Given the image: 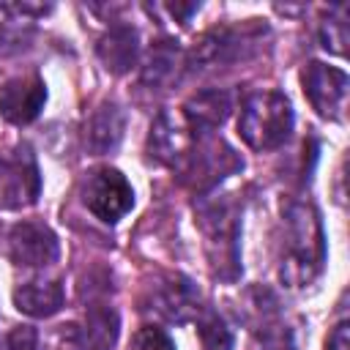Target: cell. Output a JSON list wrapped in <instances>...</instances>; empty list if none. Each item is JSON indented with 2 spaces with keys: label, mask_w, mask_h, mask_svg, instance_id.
Listing matches in <instances>:
<instances>
[{
  "label": "cell",
  "mask_w": 350,
  "mask_h": 350,
  "mask_svg": "<svg viewBox=\"0 0 350 350\" xmlns=\"http://www.w3.org/2000/svg\"><path fill=\"white\" fill-rule=\"evenodd\" d=\"M284 221V249L279 273L287 284H309L325 262V235L320 224V213L312 202L290 200L282 208Z\"/></svg>",
  "instance_id": "6da1fadb"
},
{
  "label": "cell",
  "mask_w": 350,
  "mask_h": 350,
  "mask_svg": "<svg viewBox=\"0 0 350 350\" xmlns=\"http://www.w3.org/2000/svg\"><path fill=\"white\" fill-rule=\"evenodd\" d=\"M293 131V107L279 90H254L243 98L238 115V134L254 150H273L287 142Z\"/></svg>",
  "instance_id": "7a4b0ae2"
},
{
  "label": "cell",
  "mask_w": 350,
  "mask_h": 350,
  "mask_svg": "<svg viewBox=\"0 0 350 350\" xmlns=\"http://www.w3.org/2000/svg\"><path fill=\"white\" fill-rule=\"evenodd\" d=\"M197 221L205 235V252L211 260V271L224 282L238 279V273H241V262H238L241 227H238V211H235L232 200L200 202Z\"/></svg>",
  "instance_id": "3957f363"
},
{
  "label": "cell",
  "mask_w": 350,
  "mask_h": 350,
  "mask_svg": "<svg viewBox=\"0 0 350 350\" xmlns=\"http://www.w3.org/2000/svg\"><path fill=\"white\" fill-rule=\"evenodd\" d=\"M241 167H243V161L224 139L202 134L200 139L191 142V148L186 150L183 161L175 170L186 186H191L194 191H208L221 178L238 172Z\"/></svg>",
  "instance_id": "277c9868"
},
{
  "label": "cell",
  "mask_w": 350,
  "mask_h": 350,
  "mask_svg": "<svg viewBox=\"0 0 350 350\" xmlns=\"http://www.w3.org/2000/svg\"><path fill=\"white\" fill-rule=\"evenodd\" d=\"M41 172L27 145L0 150V208L19 211L38 200Z\"/></svg>",
  "instance_id": "5b68a950"
},
{
  "label": "cell",
  "mask_w": 350,
  "mask_h": 350,
  "mask_svg": "<svg viewBox=\"0 0 350 350\" xmlns=\"http://www.w3.org/2000/svg\"><path fill=\"white\" fill-rule=\"evenodd\" d=\"M82 202L96 219L115 224L134 208V189L120 170L98 167L82 180Z\"/></svg>",
  "instance_id": "8992f818"
},
{
  "label": "cell",
  "mask_w": 350,
  "mask_h": 350,
  "mask_svg": "<svg viewBox=\"0 0 350 350\" xmlns=\"http://www.w3.org/2000/svg\"><path fill=\"white\" fill-rule=\"evenodd\" d=\"M60 254L57 235L44 221H19L8 232V257L22 268L52 265Z\"/></svg>",
  "instance_id": "52a82bcc"
},
{
  "label": "cell",
  "mask_w": 350,
  "mask_h": 350,
  "mask_svg": "<svg viewBox=\"0 0 350 350\" xmlns=\"http://www.w3.org/2000/svg\"><path fill=\"white\" fill-rule=\"evenodd\" d=\"M301 82H304V93H306L309 104L317 109V115L336 120L339 109L345 107V98H347V74L328 63L312 60L304 68Z\"/></svg>",
  "instance_id": "ba28073f"
},
{
  "label": "cell",
  "mask_w": 350,
  "mask_h": 350,
  "mask_svg": "<svg viewBox=\"0 0 350 350\" xmlns=\"http://www.w3.org/2000/svg\"><path fill=\"white\" fill-rule=\"evenodd\" d=\"M46 104V85L38 74L11 77L0 88V115L14 126L33 123Z\"/></svg>",
  "instance_id": "9c48e42d"
},
{
  "label": "cell",
  "mask_w": 350,
  "mask_h": 350,
  "mask_svg": "<svg viewBox=\"0 0 350 350\" xmlns=\"http://www.w3.org/2000/svg\"><path fill=\"white\" fill-rule=\"evenodd\" d=\"M153 309L170 323H189L205 309L200 290L183 273H170L153 290Z\"/></svg>",
  "instance_id": "30bf717a"
},
{
  "label": "cell",
  "mask_w": 350,
  "mask_h": 350,
  "mask_svg": "<svg viewBox=\"0 0 350 350\" xmlns=\"http://www.w3.org/2000/svg\"><path fill=\"white\" fill-rule=\"evenodd\" d=\"M194 142V131L189 129V123L183 120V115H172V112H159L150 134H148V153L150 159L178 167L186 156V150Z\"/></svg>",
  "instance_id": "8fae6325"
},
{
  "label": "cell",
  "mask_w": 350,
  "mask_h": 350,
  "mask_svg": "<svg viewBox=\"0 0 350 350\" xmlns=\"http://www.w3.org/2000/svg\"><path fill=\"white\" fill-rule=\"evenodd\" d=\"M246 46H249V36H243L232 27H216L194 44V49L189 55V66L191 68L224 66V63H232V60L243 57Z\"/></svg>",
  "instance_id": "7c38bea8"
},
{
  "label": "cell",
  "mask_w": 350,
  "mask_h": 350,
  "mask_svg": "<svg viewBox=\"0 0 350 350\" xmlns=\"http://www.w3.org/2000/svg\"><path fill=\"white\" fill-rule=\"evenodd\" d=\"M230 109H232L230 93L219 90V88H211V90H200V93L186 98L183 120L189 123V129L194 134H211L213 129H219L227 120Z\"/></svg>",
  "instance_id": "4fadbf2b"
},
{
  "label": "cell",
  "mask_w": 350,
  "mask_h": 350,
  "mask_svg": "<svg viewBox=\"0 0 350 350\" xmlns=\"http://www.w3.org/2000/svg\"><path fill=\"white\" fill-rule=\"evenodd\" d=\"M98 60L109 74H126L139 55V33L131 25H112L96 44Z\"/></svg>",
  "instance_id": "5bb4252c"
},
{
  "label": "cell",
  "mask_w": 350,
  "mask_h": 350,
  "mask_svg": "<svg viewBox=\"0 0 350 350\" xmlns=\"http://www.w3.org/2000/svg\"><path fill=\"white\" fill-rule=\"evenodd\" d=\"M123 131H126V115H123V109L115 101H104L90 115V120H88V129H85L88 150L93 156H104V153L115 150L118 142L123 139Z\"/></svg>",
  "instance_id": "9a60e30c"
},
{
  "label": "cell",
  "mask_w": 350,
  "mask_h": 350,
  "mask_svg": "<svg viewBox=\"0 0 350 350\" xmlns=\"http://www.w3.org/2000/svg\"><path fill=\"white\" fill-rule=\"evenodd\" d=\"M14 306L27 317H52L63 306V284L57 279H30L14 290Z\"/></svg>",
  "instance_id": "2e32d148"
},
{
  "label": "cell",
  "mask_w": 350,
  "mask_h": 350,
  "mask_svg": "<svg viewBox=\"0 0 350 350\" xmlns=\"http://www.w3.org/2000/svg\"><path fill=\"white\" fill-rule=\"evenodd\" d=\"M180 66H183V52L175 41L170 38H161L150 46L148 57H145V66H142V85L148 88H167L170 82L178 79L180 74Z\"/></svg>",
  "instance_id": "e0dca14e"
},
{
  "label": "cell",
  "mask_w": 350,
  "mask_h": 350,
  "mask_svg": "<svg viewBox=\"0 0 350 350\" xmlns=\"http://www.w3.org/2000/svg\"><path fill=\"white\" fill-rule=\"evenodd\" d=\"M120 334V317L109 304H93L85 314V342L90 350H112Z\"/></svg>",
  "instance_id": "ac0fdd59"
},
{
  "label": "cell",
  "mask_w": 350,
  "mask_h": 350,
  "mask_svg": "<svg viewBox=\"0 0 350 350\" xmlns=\"http://www.w3.org/2000/svg\"><path fill=\"white\" fill-rule=\"evenodd\" d=\"M194 323H197L202 350H232V331L224 325V320L213 309H202Z\"/></svg>",
  "instance_id": "d6986e66"
},
{
  "label": "cell",
  "mask_w": 350,
  "mask_h": 350,
  "mask_svg": "<svg viewBox=\"0 0 350 350\" xmlns=\"http://www.w3.org/2000/svg\"><path fill=\"white\" fill-rule=\"evenodd\" d=\"M252 347L254 350H295L293 334L276 317L262 320V323L254 325V345Z\"/></svg>",
  "instance_id": "ffe728a7"
},
{
  "label": "cell",
  "mask_w": 350,
  "mask_h": 350,
  "mask_svg": "<svg viewBox=\"0 0 350 350\" xmlns=\"http://www.w3.org/2000/svg\"><path fill=\"white\" fill-rule=\"evenodd\" d=\"M320 41L328 52H336V55H345V44H347V22L345 16H336V8L334 14H328V19L320 25Z\"/></svg>",
  "instance_id": "44dd1931"
},
{
  "label": "cell",
  "mask_w": 350,
  "mask_h": 350,
  "mask_svg": "<svg viewBox=\"0 0 350 350\" xmlns=\"http://www.w3.org/2000/svg\"><path fill=\"white\" fill-rule=\"evenodd\" d=\"M131 350H175V342L164 328L142 325L131 339Z\"/></svg>",
  "instance_id": "7402d4cb"
},
{
  "label": "cell",
  "mask_w": 350,
  "mask_h": 350,
  "mask_svg": "<svg viewBox=\"0 0 350 350\" xmlns=\"http://www.w3.org/2000/svg\"><path fill=\"white\" fill-rule=\"evenodd\" d=\"M0 350H38V334L33 325H14L3 342Z\"/></svg>",
  "instance_id": "603a6c76"
},
{
  "label": "cell",
  "mask_w": 350,
  "mask_h": 350,
  "mask_svg": "<svg viewBox=\"0 0 350 350\" xmlns=\"http://www.w3.org/2000/svg\"><path fill=\"white\" fill-rule=\"evenodd\" d=\"M325 350H350V323L347 320H342L331 331V336L325 342Z\"/></svg>",
  "instance_id": "cb8c5ba5"
},
{
  "label": "cell",
  "mask_w": 350,
  "mask_h": 350,
  "mask_svg": "<svg viewBox=\"0 0 350 350\" xmlns=\"http://www.w3.org/2000/svg\"><path fill=\"white\" fill-rule=\"evenodd\" d=\"M167 11H170L180 25H186V22L191 19V14H197V11H200V3H170V5H167Z\"/></svg>",
  "instance_id": "d4e9b609"
},
{
  "label": "cell",
  "mask_w": 350,
  "mask_h": 350,
  "mask_svg": "<svg viewBox=\"0 0 350 350\" xmlns=\"http://www.w3.org/2000/svg\"><path fill=\"white\" fill-rule=\"evenodd\" d=\"M0 8L3 11H11V14H46L49 11V5H27V3H16V5L3 3Z\"/></svg>",
  "instance_id": "484cf974"
}]
</instances>
